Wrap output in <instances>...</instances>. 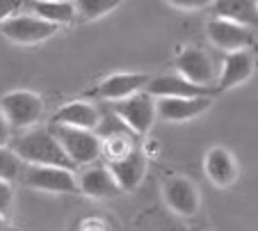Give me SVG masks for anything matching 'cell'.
<instances>
[{
    "label": "cell",
    "mask_w": 258,
    "mask_h": 231,
    "mask_svg": "<svg viewBox=\"0 0 258 231\" xmlns=\"http://www.w3.org/2000/svg\"><path fill=\"white\" fill-rule=\"evenodd\" d=\"M14 151L25 165H57V167L69 169L76 167L50 128H28L21 138H16Z\"/></svg>",
    "instance_id": "1"
},
{
    "label": "cell",
    "mask_w": 258,
    "mask_h": 231,
    "mask_svg": "<svg viewBox=\"0 0 258 231\" xmlns=\"http://www.w3.org/2000/svg\"><path fill=\"white\" fill-rule=\"evenodd\" d=\"M44 98L30 89H12L0 98V110L12 131H28L37 126V122L44 117Z\"/></svg>",
    "instance_id": "2"
},
{
    "label": "cell",
    "mask_w": 258,
    "mask_h": 231,
    "mask_svg": "<svg viewBox=\"0 0 258 231\" xmlns=\"http://www.w3.org/2000/svg\"><path fill=\"white\" fill-rule=\"evenodd\" d=\"M112 110L119 122L126 128H131L135 135H146L158 119L156 96H151L146 89L131 94L121 101H114Z\"/></svg>",
    "instance_id": "3"
},
{
    "label": "cell",
    "mask_w": 258,
    "mask_h": 231,
    "mask_svg": "<svg viewBox=\"0 0 258 231\" xmlns=\"http://www.w3.org/2000/svg\"><path fill=\"white\" fill-rule=\"evenodd\" d=\"M53 135L59 140L62 149L71 158L73 165H89L103 153V138L96 135V131L73 126H57L53 124Z\"/></svg>",
    "instance_id": "4"
},
{
    "label": "cell",
    "mask_w": 258,
    "mask_h": 231,
    "mask_svg": "<svg viewBox=\"0 0 258 231\" xmlns=\"http://www.w3.org/2000/svg\"><path fill=\"white\" fill-rule=\"evenodd\" d=\"M0 35L14 44H44L57 35V25L39 19L37 14H14L0 23Z\"/></svg>",
    "instance_id": "5"
},
{
    "label": "cell",
    "mask_w": 258,
    "mask_h": 231,
    "mask_svg": "<svg viewBox=\"0 0 258 231\" xmlns=\"http://www.w3.org/2000/svg\"><path fill=\"white\" fill-rule=\"evenodd\" d=\"M23 181L28 188L53 192V195L78 192V179L73 169L57 167V165H28L23 172Z\"/></svg>",
    "instance_id": "6"
},
{
    "label": "cell",
    "mask_w": 258,
    "mask_h": 231,
    "mask_svg": "<svg viewBox=\"0 0 258 231\" xmlns=\"http://www.w3.org/2000/svg\"><path fill=\"white\" fill-rule=\"evenodd\" d=\"M176 71L185 80L201 85V87H208V85L217 83V76H219L215 60L204 48H197V46H185L180 50L178 57H176Z\"/></svg>",
    "instance_id": "7"
},
{
    "label": "cell",
    "mask_w": 258,
    "mask_h": 231,
    "mask_svg": "<svg viewBox=\"0 0 258 231\" xmlns=\"http://www.w3.org/2000/svg\"><path fill=\"white\" fill-rule=\"evenodd\" d=\"M206 32H208V39L213 41V46H217L224 53L240 50V48H251L253 46V30L244 28L240 23H233L229 19L213 16L206 23Z\"/></svg>",
    "instance_id": "8"
},
{
    "label": "cell",
    "mask_w": 258,
    "mask_h": 231,
    "mask_svg": "<svg viewBox=\"0 0 258 231\" xmlns=\"http://www.w3.org/2000/svg\"><path fill=\"white\" fill-rule=\"evenodd\" d=\"M162 197L167 206L180 217H195L199 213L201 197L197 186L187 177H171L162 186Z\"/></svg>",
    "instance_id": "9"
},
{
    "label": "cell",
    "mask_w": 258,
    "mask_h": 231,
    "mask_svg": "<svg viewBox=\"0 0 258 231\" xmlns=\"http://www.w3.org/2000/svg\"><path fill=\"white\" fill-rule=\"evenodd\" d=\"M210 96H165L156 98L158 105V117L165 122H190V119L204 114L210 108Z\"/></svg>",
    "instance_id": "10"
},
{
    "label": "cell",
    "mask_w": 258,
    "mask_h": 231,
    "mask_svg": "<svg viewBox=\"0 0 258 231\" xmlns=\"http://www.w3.org/2000/svg\"><path fill=\"white\" fill-rule=\"evenodd\" d=\"M107 169L123 192H133L146 177V156L140 149H131L126 156L107 160Z\"/></svg>",
    "instance_id": "11"
},
{
    "label": "cell",
    "mask_w": 258,
    "mask_h": 231,
    "mask_svg": "<svg viewBox=\"0 0 258 231\" xmlns=\"http://www.w3.org/2000/svg\"><path fill=\"white\" fill-rule=\"evenodd\" d=\"M149 80H151L149 74H112L107 78H103L92 89V96L114 103V101H121V98L131 96L135 92H142L149 85Z\"/></svg>",
    "instance_id": "12"
},
{
    "label": "cell",
    "mask_w": 258,
    "mask_h": 231,
    "mask_svg": "<svg viewBox=\"0 0 258 231\" xmlns=\"http://www.w3.org/2000/svg\"><path fill=\"white\" fill-rule=\"evenodd\" d=\"M253 71H256V57H253L251 50L249 48L231 50V53H226L224 64H222L217 76L219 89H231L235 85L247 83L253 76Z\"/></svg>",
    "instance_id": "13"
},
{
    "label": "cell",
    "mask_w": 258,
    "mask_h": 231,
    "mask_svg": "<svg viewBox=\"0 0 258 231\" xmlns=\"http://www.w3.org/2000/svg\"><path fill=\"white\" fill-rule=\"evenodd\" d=\"M204 172L208 181L217 188H229L238 181V162H235L233 153L224 147H213L208 149L204 158Z\"/></svg>",
    "instance_id": "14"
},
{
    "label": "cell",
    "mask_w": 258,
    "mask_h": 231,
    "mask_svg": "<svg viewBox=\"0 0 258 231\" xmlns=\"http://www.w3.org/2000/svg\"><path fill=\"white\" fill-rule=\"evenodd\" d=\"M76 179H78V192L92 199H114L123 192L107 167H87Z\"/></svg>",
    "instance_id": "15"
},
{
    "label": "cell",
    "mask_w": 258,
    "mask_h": 231,
    "mask_svg": "<svg viewBox=\"0 0 258 231\" xmlns=\"http://www.w3.org/2000/svg\"><path fill=\"white\" fill-rule=\"evenodd\" d=\"M53 124L57 126H73V128H87L96 131L101 126V112L89 101H69L59 105L57 112L53 114Z\"/></svg>",
    "instance_id": "16"
},
{
    "label": "cell",
    "mask_w": 258,
    "mask_h": 231,
    "mask_svg": "<svg viewBox=\"0 0 258 231\" xmlns=\"http://www.w3.org/2000/svg\"><path fill=\"white\" fill-rule=\"evenodd\" d=\"M146 92L156 98H165V96H204L208 94V87L195 85L190 80H185L183 76H158L151 78L146 85Z\"/></svg>",
    "instance_id": "17"
},
{
    "label": "cell",
    "mask_w": 258,
    "mask_h": 231,
    "mask_svg": "<svg viewBox=\"0 0 258 231\" xmlns=\"http://www.w3.org/2000/svg\"><path fill=\"white\" fill-rule=\"evenodd\" d=\"M215 16L229 19L233 23H240L244 28H258V7L256 0H215L213 5Z\"/></svg>",
    "instance_id": "18"
},
{
    "label": "cell",
    "mask_w": 258,
    "mask_h": 231,
    "mask_svg": "<svg viewBox=\"0 0 258 231\" xmlns=\"http://www.w3.org/2000/svg\"><path fill=\"white\" fill-rule=\"evenodd\" d=\"M32 12L53 25H67L76 19L73 0H32Z\"/></svg>",
    "instance_id": "19"
},
{
    "label": "cell",
    "mask_w": 258,
    "mask_h": 231,
    "mask_svg": "<svg viewBox=\"0 0 258 231\" xmlns=\"http://www.w3.org/2000/svg\"><path fill=\"white\" fill-rule=\"evenodd\" d=\"M121 5V0H73L76 14L83 16L85 21H96L101 16L110 14L112 10Z\"/></svg>",
    "instance_id": "20"
},
{
    "label": "cell",
    "mask_w": 258,
    "mask_h": 231,
    "mask_svg": "<svg viewBox=\"0 0 258 231\" xmlns=\"http://www.w3.org/2000/svg\"><path fill=\"white\" fill-rule=\"evenodd\" d=\"M21 158L16 156L14 149L10 147H0V181L12 183L21 174Z\"/></svg>",
    "instance_id": "21"
},
{
    "label": "cell",
    "mask_w": 258,
    "mask_h": 231,
    "mask_svg": "<svg viewBox=\"0 0 258 231\" xmlns=\"http://www.w3.org/2000/svg\"><path fill=\"white\" fill-rule=\"evenodd\" d=\"M131 149H133V147H131V140H128L126 135H121V133L107 135V140L103 142V151L107 153V158H110V160L126 156Z\"/></svg>",
    "instance_id": "22"
},
{
    "label": "cell",
    "mask_w": 258,
    "mask_h": 231,
    "mask_svg": "<svg viewBox=\"0 0 258 231\" xmlns=\"http://www.w3.org/2000/svg\"><path fill=\"white\" fill-rule=\"evenodd\" d=\"M14 202V190H12V183L0 181V215H7Z\"/></svg>",
    "instance_id": "23"
},
{
    "label": "cell",
    "mask_w": 258,
    "mask_h": 231,
    "mask_svg": "<svg viewBox=\"0 0 258 231\" xmlns=\"http://www.w3.org/2000/svg\"><path fill=\"white\" fill-rule=\"evenodd\" d=\"M23 7V0H0V23L7 21L10 16L19 14Z\"/></svg>",
    "instance_id": "24"
},
{
    "label": "cell",
    "mask_w": 258,
    "mask_h": 231,
    "mask_svg": "<svg viewBox=\"0 0 258 231\" xmlns=\"http://www.w3.org/2000/svg\"><path fill=\"white\" fill-rule=\"evenodd\" d=\"M167 3L174 5V7H178V10L192 12V10H204V7H210L215 0H167Z\"/></svg>",
    "instance_id": "25"
},
{
    "label": "cell",
    "mask_w": 258,
    "mask_h": 231,
    "mask_svg": "<svg viewBox=\"0 0 258 231\" xmlns=\"http://www.w3.org/2000/svg\"><path fill=\"white\" fill-rule=\"evenodd\" d=\"M10 142H12V126L7 124L5 114L0 110V147H7Z\"/></svg>",
    "instance_id": "26"
},
{
    "label": "cell",
    "mask_w": 258,
    "mask_h": 231,
    "mask_svg": "<svg viewBox=\"0 0 258 231\" xmlns=\"http://www.w3.org/2000/svg\"><path fill=\"white\" fill-rule=\"evenodd\" d=\"M0 231H10V224H7L5 215H0Z\"/></svg>",
    "instance_id": "27"
},
{
    "label": "cell",
    "mask_w": 258,
    "mask_h": 231,
    "mask_svg": "<svg viewBox=\"0 0 258 231\" xmlns=\"http://www.w3.org/2000/svg\"><path fill=\"white\" fill-rule=\"evenodd\" d=\"M256 7H258V0H256Z\"/></svg>",
    "instance_id": "28"
}]
</instances>
